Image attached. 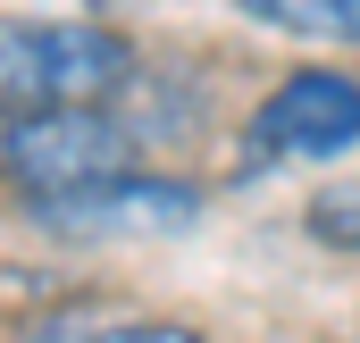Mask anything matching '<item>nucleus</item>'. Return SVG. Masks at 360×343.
Segmentation results:
<instances>
[{
  "label": "nucleus",
  "instance_id": "423d86ee",
  "mask_svg": "<svg viewBox=\"0 0 360 343\" xmlns=\"http://www.w3.org/2000/svg\"><path fill=\"white\" fill-rule=\"evenodd\" d=\"M252 25L302 34V42H360V0H252Z\"/></svg>",
  "mask_w": 360,
  "mask_h": 343
},
{
  "label": "nucleus",
  "instance_id": "7ed1b4c3",
  "mask_svg": "<svg viewBox=\"0 0 360 343\" xmlns=\"http://www.w3.org/2000/svg\"><path fill=\"white\" fill-rule=\"evenodd\" d=\"M34 218L68 243H160V235H184L201 218V193L184 176H109V184H84V193H59V201H34Z\"/></svg>",
  "mask_w": 360,
  "mask_h": 343
},
{
  "label": "nucleus",
  "instance_id": "f257e3e1",
  "mask_svg": "<svg viewBox=\"0 0 360 343\" xmlns=\"http://www.w3.org/2000/svg\"><path fill=\"white\" fill-rule=\"evenodd\" d=\"M134 84V42L101 17H0V117L101 109Z\"/></svg>",
  "mask_w": 360,
  "mask_h": 343
},
{
  "label": "nucleus",
  "instance_id": "20e7f679",
  "mask_svg": "<svg viewBox=\"0 0 360 343\" xmlns=\"http://www.w3.org/2000/svg\"><path fill=\"white\" fill-rule=\"evenodd\" d=\"M252 143L269 160H335L360 143V76L335 67H302L252 109Z\"/></svg>",
  "mask_w": 360,
  "mask_h": 343
},
{
  "label": "nucleus",
  "instance_id": "0eeeda50",
  "mask_svg": "<svg viewBox=\"0 0 360 343\" xmlns=\"http://www.w3.org/2000/svg\"><path fill=\"white\" fill-rule=\"evenodd\" d=\"M310 235L327 252H360V184H327L310 201Z\"/></svg>",
  "mask_w": 360,
  "mask_h": 343
},
{
  "label": "nucleus",
  "instance_id": "39448f33",
  "mask_svg": "<svg viewBox=\"0 0 360 343\" xmlns=\"http://www.w3.org/2000/svg\"><path fill=\"white\" fill-rule=\"evenodd\" d=\"M34 343H201L184 318H151V310H109V302H59L34 318Z\"/></svg>",
  "mask_w": 360,
  "mask_h": 343
},
{
  "label": "nucleus",
  "instance_id": "f03ea898",
  "mask_svg": "<svg viewBox=\"0 0 360 343\" xmlns=\"http://www.w3.org/2000/svg\"><path fill=\"white\" fill-rule=\"evenodd\" d=\"M126 117L117 109H25V117H0V176L25 184V201H59V193H84L126 176Z\"/></svg>",
  "mask_w": 360,
  "mask_h": 343
}]
</instances>
